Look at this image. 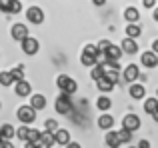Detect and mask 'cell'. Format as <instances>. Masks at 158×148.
Masks as SVG:
<instances>
[{
	"instance_id": "7",
	"label": "cell",
	"mask_w": 158,
	"mask_h": 148,
	"mask_svg": "<svg viewBox=\"0 0 158 148\" xmlns=\"http://www.w3.org/2000/svg\"><path fill=\"white\" fill-rule=\"evenodd\" d=\"M120 50H122V54H136L138 52L136 38H124L122 44H120Z\"/></svg>"
},
{
	"instance_id": "6",
	"label": "cell",
	"mask_w": 158,
	"mask_h": 148,
	"mask_svg": "<svg viewBox=\"0 0 158 148\" xmlns=\"http://www.w3.org/2000/svg\"><path fill=\"white\" fill-rule=\"evenodd\" d=\"M26 18L30 20L32 24H42L44 22V12L40 10L38 6H32V8L26 10Z\"/></svg>"
},
{
	"instance_id": "45",
	"label": "cell",
	"mask_w": 158,
	"mask_h": 148,
	"mask_svg": "<svg viewBox=\"0 0 158 148\" xmlns=\"http://www.w3.org/2000/svg\"><path fill=\"white\" fill-rule=\"evenodd\" d=\"M34 148H48L46 144H42V142H38V144H34Z\"/></svg>"
},
{
	"instance_id": "32",
	"label": "cell",
	"mask_w": 158,
	"mask_h": 148,
	"mask_svg": "<svg viewBox=\"0 0 158 148\" xmlns=\"http://www.w3.org/2000/svg\"><path fill=\"white\" fill-rule=\"evenodd\" d=\"M118 138H120V142H130L132 140V132H130V130H126V128H122L118 132Z\"/></svg>"
},
{
	"instance_id": "21",
	"label": "cell",
	"mask_w": 158,
	"mask_h": 148,
	"mask_svg": "<svg viewBox=\"0 0 158 148\" xmlns=\"http://www.w3.org/2000/svg\"><path fill=\"white\" fill-rule=\"evenodd\" d=\"M96 82H98V88H100L102 92H110V90H112V86H114V84H112V82H110V80H108V78L104 76V74H102L100 78H96Z\"/></svg>"
},
{
	"instance_id": "20",
	"label": "cell",
	"mask_w": 158,
	"mask_h": 148,
	"mask_svg": "<svg viewBox=\"0 0 158 148\" xmlns=\"http://www.w3.org/2000/svg\"><path fill=\"white\" fill-rule=\"evenodd\" d=\"M138 18H140V12L136 10L134 6H130V8L124 10V20H128V22H136Z\"/></svg>"
},
{
	"instance_id": "34",
	"label": "cell",
	"mask_w": 158,
	"mask_h": 148,
	"mask_svg": "<svg viewBox=\"0 0 158 148\" xmlns=\"http://www.w3.org/2000/svg\"><path fill=\"white\" fill-rule=\"evenodd\" d=\"M56 128H58L56 120H46V128H44V130H48V132H54Z\"/></svg>"
},
{
	"instance_id": "26",
	"label": "cell",
	"mask_w": 158,
	"mask_h": 148,
	"mask_svg": "<svg viewBox=\"0 0 158 148\" xmlns=\"http://www.w3.org/2000/svg\"><path fill=\"white\" fill-rule=\"evenodd\" d=\"M156 108H158V100H156V98H148V100L144 102V112L152 114Z\"/></svg>"
},
{
	"instance_id": "31",
	"label": "cell",
	"mask_w": 158,
	"mask_h": 148,
	"mask_svg": "<svg viewBox=\"0 0 158 148\" xmlns=\"http://www.w3.org/2000/svg\"><path fill=\"white\" fill-rule=\"evenodd\" d=\"M28 130H30V128H28V124H24L22 126V128H18V130H16V136H18L20 138V140H24V142H26V138H28Z\"/></svg>"
},
{
	"instance_id": "27",
	"label": "cell",
	"mask_w": 158,
	"mask_h": 148,
	"mask_svg": "<svg viewBox=\"0 0 158 148\" xmlns=\"http://www.w3.org/2000/svg\"><path fill=\"white\" fill-rule=\"evenodd\" d=\"M102 74H104V70H102V64H96V62H94L92 66H90V76H92L94 80H96V78H100Z\"/></svg>"
},
{
	"instance_id": "1",
	"label": "cell",
	"mask_w": 158,
	"mask_h": 148,
	"mask_svg": "<svg viewBox=\"0 0 158 148\" xmlns=\"http://www.w3.org/2000/svg\"><path fill=\"white\" fill-rule=\"evenodd\" d=\"M56 84H58V88H60V92L70 94V96H72V94L78 90V84H76V82H74L72 78L64 76V74H60V76L56 78Z\"/></svg>"
},
{
	"instance_id": "30",
	"label": "cell",
	"mask_w": 158,
	"mask_h": 148,
	"mask_svg": "<svg viewBox=\"0 0 158 148\" xmlns=\"http://www.w3.org/2000/svg\"><path fill=\"white\" fill-rule=\"evenodd\" d=\"M104 76H106L108 80L112 82V84H116V82L120 80V76H118V70H104Z\"/></svg>"
},
{
	"instance_id": "36",
	"label": "cell",
	"mask_w": 158,
	"mask_h": 148,
	"mask_svg": "<svg viewBox=\"0 0 158 148\" xmlns=\"http://www.w3.org/2000/svg\"><path fill=\"white\" fill-rule=\"evenodd\" d=\"M0 148H14V144H12V140L2 138V140H0Z\"/></svg>"
},
{
	"instance_id": "3",
	"label": "cell",
	"mask_w": 158,
	"mask_h": 148,
	"mask_svg": "<svg viewBox=\"0 0 158 148\" xmlns=\"http://www.w3.org/2000/svg\"><path fill=\"white\" fill-rule=\"evenodd\" d=\"M72 110V100H70V94L60 92V96L56 98V112L60 114H68Z\"/></svg>"
},
{
	"instance_id": "2",
	"label": "cell",
	"mask_w": 158,
	"mask_h": 148,
	"mask_svg": "<svg viewBox=\"0 0 158 148\" xmlns=\"http://www.w3.org/2000/svg\"><path fill=\"white\" fill-rule=\"evenodd\" d=\"M16 116H18V120L22 122V124H32V122L36 120V110L32 108L30 104L28 106H20L18 112H16Z\"/></svg>"
},
{
	"instance_id": "33",
	"label": "cell",
	"mask_w": 158,
	"mask_h": 148,
	"mask_svg": "<svg viewBox=\"0 0 158 148\" xmlns=\"http://www.w3.org/2000/svg\"><path fill=\"white\" fill-rule=\"evenodd\" d=\"M22 10V4H20V0H10V14H18V12Z\"/></svg>"
},
{
	"instance_id": "11",
	"label": "cell",
	"mask_w": 158,
	"mask_h": 148,
	"mask_svg": "<svg viewBox=\"0 0 158 148\" xmlns=\"http://www.w3.org/2000/svg\"><path fill=\"white\" fill-rule=\"evenodd\" d=\"M14 90H16V94H18V96H28V94L32 92V86H30V82L28 80H18V82H14Z\"/></svg>"
},
{
	"instance_id": "49",
	"label": "cell",
	"mask_w": 158,
	"mask_h": 148,
	"mask_svg": "<svg viewBox=\"0 0 158 148\" xmlns=\"http://www.w3.org/2000/svg\"><path fill=\"white\" fill-rule=\"evenodd\" d=\"M0 106H2V104H0Z\"/></svg>"
},
{
	"instance_id": "42",
	"label": "cell",
	"mask_w": 158,
	"mask_h": 148,
	"mask_svg": "<svg viewBox=\"0 0 158 148\" xmlns=\"http://www.w3.org/2000/svg\"><path fill=\"white\" fill-rule=\"evenodd\" d=\"M152 52H156V54H158V40L152 42Z\"/></svg>"
},
{
	"instance_id": "41",
	"label": "cell",
	"mask_w": 158,
	"mask_h": 148,
	"mask_svg": "<svg viewBox=\"0 0 158 148\" xmlns=\"http://www.w3.org/2000/svg\"><path fill=\"white\" fill-rule=\"evenodd\" d=\"M64 146H66V148H82L80 144H78V142H66Z\"/></svg>"
},
{
	"instance_id": "29",
	"label": "cell",
	"mask_w": 158,
	"mask_h": 148,
	"mask_svg": "<svg viewBox=\"0 0 158 148\" xmlns=\"http://www.w3.org/2000/svg\"><path fill=\"white\" fill-rule=\"evenodd\" d=\"M0 84H2V86H10V84H14V80H12L10 72H0Z\"/></svg>"
},
{
	"instance_id": "13",
	"label": "cell",
	"mask_w": 158,
	"mask_h": 148,
	"mask_svg": "<svg viewBox=\"0 0 158 148\" xmlns=\"http://www.w3.org/2000/svg\"><path fill=\"white\" fill-rule=\"evenodd\" d=\"M30 106L34 110H44L46 108V98H44L42 94H34V96L30 98Z\"/></svg>"
},
{
	"instance_id": "8",
	"label": "cell",
	"mask_w": 158,
	"mask_h": 148,
	"mask_svg": "<svg viewBox=\"0 0 158 148\" xmlns=\"http://www.w3.org/2000/svg\"><path fill=\"white\" fill-rule=\"evenodd\" d=\"M138 74H140V70H138V66H136V64H128V66L124 68L122 80L124 82H134L136 78H138Z\"/></svg>"
},
{
	"instance_id": "37",
	"label": "cell",
	"mask_w": 158,
	"mask_h": 148,
	"mask_svg": "<svg viewBox=\"0 0 158 148\" xmlns=\"http://www.w3.org/2000/svg\"><path fill=\"white\" fill-rule=\"evenodd\" d=\"M84 52H88V54H94V56H96V52H98V48H96V46H94V44H88V46H86V48H84Z\"/></svg>"
},
{
	"instance_id": "46",
	"label": "cell",
	"mask_w": 158,
	"mask_h": 148,
	"mask_svg": "<svg viewBox=\"0 0 158 148\" xmlns=\"http://www.w3.org/2000/svg\"><path fill=\"white\" fill-rule=\"evenodd\" d=\"M154 20H158V8L154 10Z\"/></svg>"
},
{
	"instance_id": "18",
	"label": "cell",
	"mask_w": 158,
	"mask_h": 148,
	"mask_svg": "<svg viewBox=\"0 0 158 148\" xmlns=\"http://www.w3.org/2000/svg\"><path fill=\"white\" fill-rule=\"evenodd\" d=\"M14 132H16V128L12 124H2V126H0V136L6 138V140H12Z\"/></svg>"
},
{
	"instance_id": "38",
	"label": "cell",
	"mask_w": 158,
	"mask_h": 148,
	"mask_svg": "<svg viewBox=\"0 0 158 148\" xmlns=\"http://www.w3.org/2000/svg\"><path fill=\"white\" fill-rule=\"evenodd\" d=\"M108 46H110V42H108V40H102V42L98 44L96 48H98V50H100V52H106V48H108Z\"/></svg>"
},
{
	"instance_id": "43",
	"label": "cell",
	"mask_w": 158,
	"mask_h": 148,
	"mask_svg": "<svg viewBox=\"0 0 158 148\" xmlns=\"http://www.w3.org/2000/svg\"><path fill=\"white\" fill-rule=\"evenodd\" d=\"M92 4H96V6H102V4H106V0H92Z\"/></svg>"
},
{
	"instance_id": "35",
	"label": "cell",
	"mask_w": 158,
	"mask_h": 148,
	"mask_svg": "<svg viewBox=\"0 0 158 148\" xmlns=\"http://www.w3.org/2000/svg\"><path fill=\"white\" fill-rule=\"evenodd\" d=\"M0 10H2V12L10 10V0H0Z\"/></svg>"
},
{
	"instance_id": "47",
	"label": "cell",
	"mask_w": 158,
	"mask_h": 148,
	"mask_svg": "<svg viewBox=\"0 0 158 148\" xmlns=\"http://www.w3.org/2000/svg\"><path fill=\"white\" fill-rule=\"evenodd\" d=\"M0 140H2V136H0Z\"/></svg>"
},
{
	"instance_id": "5",
	"label": "cell",
	"mask_w": 158,
	"mask_h": 148,
	"mask_svg": "<svg viewBox=\"0 0 158 148\" xmlns=\"http://www.w3.org/2000/svg\"><path fill=\"white\" fill-rule=\"evenodd\" d=\"M20 42H22V50L26 52V54H36V52H38V40L32 38L30 34H28L26 38H22Z\"/></svg>"
},
{
	"instance_id": "28",
	"label": "cell",
	"mask_w": 158,
	"mask_h": 148,
	"mask_svg": "<svg viewBox=\"0 0 158 148\" xmlns=\"http://www.w3.org/2000/svg\"><path fill=\"white\" fill-rule=\"evenodd\" d=\"M8 72H10V76H12V80H14V82H18V80H22V78H24V70H22V66L12 68V70H8Z\"/></svg>"
},
{
	"instance_id": "17",
	"label": "cell",
	"mask_w": 158,
	"mask_h": 148,
	"mask_svg": "<svg viewBox=\"0 0 158 148\" xmlns=\"http://www.w3.org/2000/svg\"><path fill=\"white\" fill-rule=\"evenodd\" d=\"M140 34H142V28H140L136 22H130L126 26V36H128V38H138Z\"/></svg>"
},
{
	"instance_id": "12",
	"label": "cell",
	"mask_w": 158,
	"mask_h": 148,
	"mask_svg": "<svg viewBox=\"0 0 158 148\" xmlns=\"http://www.w3.org/2000/svg\"><path fill=\"white\" fill-rule=\"evenodd\" d=\"M10 34H12V38L14 40H22V38H26L28 36V28L24 26V24H14V26H12V30H10Z\"/></svg>"
},
{
	"instance_id": "40",
	"label": "cell",
	"mask_w": 158,
	"mask_h": 148,
	"mask_svg": "<svg viewBox=\"0 0 158 148\" xmlns=\"http://www.w3.org/2000/svg\"><path fill=\"white\" fill-rule=\"evenodd\" d=\"M138 148H150V142H148V140H140L138 142Z\"/></svg>"
},
{
	"instance_id": "19",
	"label": "cell",
	"mask_w": 158,
	"mask_h": 148,
	"mask_svg": "<svg viewBox=\"0 0 158 148\" xmlns=\"http://www.w3.org/2000/svg\"><path fill=\"white\" fill-rule=\"evenodd\" d=\"M98 126H100L102 130L112 128V126H114V118H112V116H108V114H102V116L98 118Z\"/></svg>"
},
{
	"instance_id": "4",
	"label": "cell",
	"mask_w": 158,
	"mask_h": 148,
	"mask_svg": "<svg viewBox=\"0 0 158 148\" xmlns=\"http://www.w3.org/2000/svg\"><path fill=\"white\" fill-rule=\"evenodd\" d=\"M122 128L130 130V132L138 130L140 128V118L136 116V114H126V116L122 118Z\"/></svg>"
},
{
	"instance_id": "44",
	"label": "cell",
	"mask_w": 158,
	"mask_h": 148,
	"mask_svg": "<svg viewBox=\"0 0 158 148\" xmlns=\"http://www.w3.org/2000/svg\"><path fill=\"white\" fill-rule=\"evenodd\" d=\"M152 118H154V120H156V122H158V108H156V110H154V112H152Z\"/></svg>"
},
{
	"instance_id": "16",
	"label": "cell",
	"mask_w": 158,
	"mask_h": 148,
	"mask_svg": "<svg viewBox=\"0 0 158 148\" xmlns=\"http://www.w3.org/2000/svg\"><path fill=\"white\" fill-rule=\"evenodd\" d=\"M106 58L110 60H120V56H122V50H120V46H114V44H110V46L106 48Z\"/></svg>"
},
{
	"instance_id": "24",
	"label": "cell",
	"mask_w": 158,
	"mask_h": 148,
	"mask_svg": "<svg viewBox=\"0 0 158 148\" xmlns=\"http://www.w3.org/2000/svg\"><path fill=\"white\" fill-rule=\"evenodd\" d=\"M40 142H42V144H46L48 148H50V146L54 144V136H52V132H48V130L40 132Z\"/></svg>"
},
{
	"instance_id": "10",
	"label": "cell",
	"mask_w": 158,
	"mask_h": 148,
	"mask_svg": "<svg viewBox=\"0 0 158 148\" xmlns=\"http://www.w3.org/2000/svg\"><path fill=\"white\" fill-rule=\"evenodd\" d=\"M140 62H142V66H146V68H154L158 64V54L156 52H144V54L140 56Z\"/></svg>"
},
{
	"instance_id": "25",
	"label": "cell",
	"mask_w": 158,
	"mask_h": 148,
	"mask_svg": "<svg viewBox=\"0 0 158 148\" xmlns=\"http://www.w3.org/2000/svg\"><path fill=\"white\" fill-rule=\"evenodd\" d=\"M26 142H30V144H38V142H40V130H34V128L28 130V138H26Z\"/></svg>"
},
{
	"instance_id": "15",
	"label": "cell",
	"mask_w": 158,
	"mask_h": 148,
	"mask_svg": "<svg viewBox=\"0 0 158 148\" xmlns=\"http://www.w3.org/2000/svg\"><path fill=\"white\" fill-rule=\"evenodd\" d=\"M130 96L134 98V100H140V98H144V94H146V90H144L142 84H130Z\"/></svg>"
},
{
	"instance_id": "39",
	"label": "cell",
	"mask_w": 158,
	"mask_h": 148,
	"mask_svg": "<svg viewBox=\"0 0 158 148\" xmlns=\"http://www.w3.org/2000/svg\"><path fill=\"white\" fill-rule=\"evenodd\" d=\"M142 4H144V8H154L156 0H142Z\"/></svg>"
},
{
	"instance_id": "14",
	"label": "cell",
	"mask_w": 158,
	"mask_h": 148,
	"mask_svg": "<svg viewBox=\"0 0 158 148\" xmlns=\"http://www.w3.org/2000/svg\"><path fill=\"white\" fill-rule=\"evenodd\" d=\"M106 144L110 146V148H118L122 142H120V138H118V132H114L112 128H108V134H106Z\"/></svg>"
},
{
	"instance_id": "23",
	"label": "cell",
	"mask_w": 158,
	"mask_h": 148,
	"mask_svg": "<svg viewBox=\"0 0 158 148\" xmlns=\"http://www.w3.org/2000/svg\"><path fill=\"white\" fill-rule=\"evenodd\" d=\"M80 62H82V66H88V68H90L94 62H96V56H94V54H88V52H82Z\"/></svg>"
},
{
	"instance_id": "22",
	"label": "cell",
	"mask_w": 158,
	"mask_h": 148,
	"mask_svg": "<svg viewBox=\"0 0 158 148\" xmlns=\"http://www.w3.org/2000/svg\"><path fill=\"white\" fill-rule=\"evenodd\" d=\"M110 106H112V102H110V98H108V96H100V98L96 100V108L102 110V112H106Z\"/></svg>"
},
{
	"instance_id": "9",
	"label": "cell",
	"mask_w": 158,
	"mask_h": 148,
	"mask_svg": "<svg viewBox=\"0 0 158 148\" xmlns=\"http://www.w3.org/2000/svg\"><path fill=\"white\" fill-rule=\"evenodd\" d=\"M52 136H54V144H62L64 146L66 142H70V132L64 130V128H56L52 132Z\"/></svg>"
},
{
	"instance_id": "48",
	"label": "cell",
	"mask_w": 158,
	"mask_h": 148,
	"mask_svg": "<svg viewBox=\"0 0 158 148\" xmlns=\"http://www.w3.org/2000/svg\"><path fill=\"white\" fill-rule=\"evenodd\" d=\"M134 148H138V146H134Z\"/></svg>"
}]
</instances>
